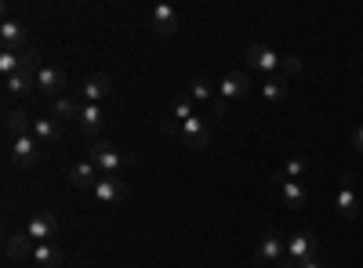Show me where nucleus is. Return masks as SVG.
<instances>
[{"mask_svg":"<svg viewBox=\"0 0 363 268\" xmlns=\"http://www.w3.org/2000/svg\"><path fill=\"white\" fill-rule=\"evenodd\" d=\"M313 254H320V243H316V235L306 228V232H294L291 240H287V261H294V264H301L306 257H313Z\"/></svg>","mask_w":363,"mask_h":268,"instance_id":"nucleus-10","label":"nucleus"},{"mask_svg":"<svg viewBox=\"0 0 363 268\" xmlns=\"http://www.w3.org/2000/svg\"><path fill=\"white\" fill-rule=\"evenodd\" d=\"M189 98H193V102H207V105H211V102L218 98V83H211L207 76H196V80L189 83Z\"/></svg>","mask_w":363,"mask_h":268,"instance_id":"nucleus-23","label":"nucleus"},{"mask_svg":"<svg viewBox=\"0 0 363 268\" xmlns=\"http://www.w3.org/2000/svg\"><path fill=\"white\" fill-rule=\"evenodd\" d=\"M269 182H272V185H277V189L284 192V203L291 206V211H301V206L309 203V192H306V185L291 182V177H284V174H272Z\"/></svg>","mask_w":363,"mask_h":268,"instance_id":"nucleus-11","label":"nucleus"},{"mask_svg":"<svg viewBox=\"0 0 363 268\" xmlns=\"http://www.w3.org/2000/svg\"><path fill=\"white\" fill-rule=\"evenodd\" d=\"M309 170H313V163H309L306 156H294V160H287V163H284V170H280V174H284V177H291V182H298V177H306Z\"/></svg>","mask_w":363,"mask_h":268,"instance_id":"nucleus-27","label":"nucleus"},{"mask_svg":"<svg viewBox=\"0 0 363 268\" xmlns=\"http://www.w3.org/2000/svg\"><path fill=\"white\" fill-rule=\"evenodd\" d=\"M40 153L44 145L33 138V134H18V138H8V163L15 170H33L40 163Z\"/></svg>","mask_w":363,"mask_h":268,"instance_id":"nucleus-2","label":"nucleus"},{"mask_svg":"<svg viewBox=\"0 0 363 268\" xmlns=\"http://www.w3.org/2000/svg\"><path fill=\"white\" fill-rule=\"evenodd\" d=\"M66 73L62 69H55V66H40V73H37V91L51 102V98H62V91H66Z\"/></svg>","mask_w":363,"mask_h":268,"instance_id":"nucleus-9","label":"nucleus"},{"mask_svg":"<svg viewBox=\"0 0 363 268\" xmlns=\"http://www.w3.org/2000/svg\"><path fill=\"white\" fill-rule=\"evenodd\" d=\"M149 18H153V33L157 37H174L178 33V11L171 4H157L153 11H149Z\"/></svg>","mask_w":363,"mask_h":268,"instance_id":"nucleus-15","label":"nucleus"},{"mask_svg":"<svg viewBox=\"0 0 363 268\" xmlns=\"http://www.w3.org/2000/svg\"><path fill=\"white\" fill-rule=\"evenodd\" d=\"M298 268H330V261H327L323 254H313V257H306V261H301Z\"/></svg>","mask_w":363,"mask_h":268,"instance_id":"nucleus-29","label":"nucleus"},{"mask_svg":"<svg viewBox=\"0 0 363 268\" xmlns=\"http://www.w3.org/2000/svg\"><path fill=\"white\" fill-rule=\"evenodd\" d=\"M301 73V62L294 54H284V76H298Z\"/></svg>","mask_w":363,"mask_h":268,"instance_id":"nucleus-28","label":"nucleus"},{"mask_svg":"<svg viewBox=\"0 0 363 268\" xmlns=\"http://www.w3.org/2000/svg\"><path fill=\"white\" fill-rule=\"evenodd\" d=\"M352 145H356V153H363V124L352 131Z\"/></svg>","mask_w":363,"mask_h":268,"instance_id":"nucleus-31","label":"nucleus"},{"mask_svg":"<svg viewBox=\"0 0 363 268\" xmlns=\"http://www.w3.org/2000/svg\"><path fill=\"white\" fill-rule=\"evenodd\" d=\"M247 95H255V80L247 76V73H225L222 80H218V98L222 102H240V98H247Z\"/></svg>","mask_w":363,"mask_h":268,"instance_id":"nucleus-5","label":"nucleus"},{"mask_svg":"<svg viewBox=\"0 0 363 268\" xmlns=\"http://www.w3.org/2000/svg\"><path fill=\"white\" fill-rule=\"evenodd\" d=\"M99 177H102V174H99V167L91 163V160H80V163L69 167V185H73V189H95Z\"/></svg>","mask_w":363,"mask_h":268,"instance_id":"nucleus-18","label":"nucleus"},{"mask_svg":"<svg viewBox=\"0 0 363 268\" xmlns=\"http://www.w3.org/2000/svg\"><path fill=\"white\" fill-rule=\"evenodd\" d=\"M335 206H338L342 218H356V214H359V196H356V189H352V177H349V174H342V185H338Z\"/></svg>","mask_w":363,"mask_h":268,"instance_id":"nucleus-16","label":"nucleus"},{"mask_svg":"<svg viewBox=\"0 0 363 268\" xmlns=\"http://www.w3.org/2000/svg\"><path fill=\"white\" fill-rule=\"evenodd\" d=\"M91 192H95V199H99V203H109V206H120V203H124V199L131 196V192H128V185L120 182V177H99V185L91 189Z\"/></svg>","mask_w":363,"mask_h":268,"instance_id":"nucleus-12","label":"nucleus"},{"mask_svg":"<svg viewBox=\"0 0 363 268\" xmlns=\"http://www.w3.org/2000/svg\"><path fill=\"white\" fill-rule=\"evenodd\" d=\"M22 66H26V58H22V51H0V76H15V73H22Z\"/></svg>","mask_w":363,"mask_h":268,"instance_id":"nucleus-26","label":"nucleus"},{"mask_svg":"<svg viewBox=\"0 0 363 268\" xmlns=\"http://www.w3.org/2000/svg\"><path fill=\"white\" fill-rule=\"evenodd\" d=\"M0 47L4 51H26V25L11 15L0 22Z\"/></svg>","mask_w":363,"mask_h":268,"instance_id":"nucleus-13","label":"nucleus"},{"mask_svg":"<svg viewBox=\"0 0 363 268\" xmlns=\"http://www.w3.org/2000/svg\"><path fill=\"white\" fill-rule=\"evenodd\" d=\"M33 243H51L55 240V232H58V218L55 214H48V211H40V214H33L26 221V228H22Z\"/></svg>","mask_w":363,"mask_h":268,"instance_id":"nucleus-8","label":"nucleus"},{"mask_svg":"<svg viewBox=\"0 0 363 268\" xmlns=\"http://www.w3.org/2000/svg\"><path fill=\"white\" fill-rule=\"evenodd\" d=\"M178 141L182 145H189V148H207L211 145V127L203 116H193V120H186L178 127Z\"/></svg>","mask_w":363,"mask_h":268,"instance_id":"nucleus-7","label":"nucleus"},{"mask_svg":"<svg viewBox=\"0 0 363 268\" xmlns=\"http://www.w3.org/2000/svg\"><path fill=\"white\" fill-rule=\"evenodd\" d=\"M272 268H298V264H294V261H287V257H284V261H277V264H272Z\"/></svg>","mask_w":363,"mask_h":268,"instance_id":"nucleus-32","label":"nucleus"},{"mask_svg":"<svg viewBox=\"0 0 363 268\" xmlns=\"http://www.w3.org/2000/svg\"><path fill=\"white\" fill-rule=\"evenodd\" d=\"M211 116H229V102L215 98V102H211Z\"/></svg>","mask_w":363,"mask_h":268,"instance_id":"nucleus-30","label":"nucleus"},{"mask_svg":"<svg viewBox=\"0 0 363 268\" xmlns=\"http://www.w3.org/2000/svg\"><path fill=\"white\" fill-rule=\"evenodd\" d=\"M87 148H91V156H87V160L99 167L102 177H120V174L128 170V163H131L124 148L113 145V141H102V138H99V141H91Z\"/></svg>","mask_w":363,"mask_h":268,"instance_id":"nucleus-1","label":"nucleus"},{"mask_svg":"<svg viewBox=\"0 0 363 268\" xmlns=\"http://www.w3.org/2000/svg\"><path fill=\"white\" fill-rule=\"evenodd\" d=\"M113 95V80L95 73V76H87L80 87H77V102L80 105H106V98Z\"/></svg>","mask_w":363,"mask_h":268,"instance_id":"nucleus-3","label":"nucleus"},{"mask_svg":"<svg viewBox=\"0 0 363 268\" xmlns=\"http://www.w3.org/2000/svg\"><path fill=\"white\" fill-rule=\"evenodd\" d=\"M284 257H287V240H284V232L269 228V232L262 235L258 250H255V264H277V261H284Z\"/></svg>","mask_w":363,"mask_h":268,"instance_id":"nucleus-6","label":"nucleus"},{"mask_svg":"<svg viewBox=\"0 0 363 268\" xmlns=\"http://www.w3.org/2000/svg\"><path fill=\"white\" fill-rule=\"evenodd\" d=\"M80 131L91 138V141H99V131L106 127V105H80Z\"/></svg>","mask_w":363,"mask_h":268,"instance_id":"nucleus-14","label":"nucleus"},{"mask_svg":"<svg viewBox=\"0 0 363 268\" xmlns=\"http://www.w3.org/2000/svg\"><path fill=\"white\" fill-rule=\"evenodd\" d=\"M51 116L55 120H80V102L77 98H51Z\"/></svg>","mask_w":363,"mask_h":268,"instance_id":"nucleus-25","label":"nucleus"},{"mask_svg":"<svg viewBox=\"0 0 363 268\" xmlns=\"http://www.w3.org/2000/svg\"><path fill=\"white\" fill-rule=\"evenodd\" d=\"M33 240H29L26 232H15V235H8L4 240V250H8V257H33Z\"/></svg>","mask_w":363,"mask_h":268,"instance_id":"nucleus-21","label":"nucleus"},{"mask_svg":"<svg viewBox=\"0 0 363 268\" xmlns=\"http://www.w3.org/2000/svg\"><path fill=\"white\" fill-rule=\"evenodd\" d=\"M258 91H262V98H265L269 105H280V102H287V80H280V76H265V80L258 83Z\"/></svg>","mask_w":363,"mask_h":268,"instance_id":"nucleus-20","label":"nucleus"},{"mask_svg":"<svg viewBox=\"0 0 363 268\" xmlns=\"http://www.w3.org/2000/svg\"><path fill=\"white\" fill-rule=\"evenodd\" d=\"M4 131H8V138L29 134V131H33V112H26V109H8V112H4Z\"/></svg>","mask_w":363,"mask_h":268,"instance_id":"nucleus-19","label":"nucleus"},{"mask_svg":"<svg viewBox=\"0 0 363 268\" xmlns=\"http://www.w3.org/2000/svg\"><path fill=\"white\" fill-rule=\"evenodd\" d=\"M29 134H33L40 145H58L62 141V127H58L55 116H33V131Z\"/></svg>","mask_w":363,"mask_h":268,"instance_id":"nucleus-17","label":"nucleus"},{"mask_svg":"<svg viewBox=\"0 0 363 268\" xmlns=\"http://www.w3.org/2000/svg\"><path fill=\"white\" fill-rule=\"evenodd\" d=\"M196 116V109H193V98L189 95H178L174 102H171V109H167V120H174L178 127L186 124V120H193Z\"/></svg>","mask_w":363,"mask_h":268,"instance_id":"nucleus-22","label":"nucleus"},{"mask_svg":"<svg viewBox=\"0 0 363 268\" xmlns=\"http://www.w3.org/2000/svg\"><path fill=\"white\" fill-rule=\"evenodd\" d=\"M29 261H37L40 268H58V264H62V250L51 247V243H37V247H33V257H29Z\"/></svg>","mask_w":363,"mask_h":268,"instance_id":"nucleus-24","label":"nucleus"},{"mask_svg":"<svg viewBox=\"0 0 363 268\" xmlns=\"http://www.w3.org/2000/svg\"><path fill=\"white\" fill-rule=\"evenodd\" d=\"M244 58H247L255 69L269 73V76H280L284 73V54H277V51L265 47V44H247L244 47Z\"/></svg>","mask_w":363,"mask_h":268,"instance_id":"nucleus-4","label":"nucleus"}]
</instances>
